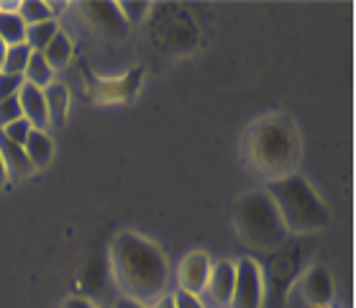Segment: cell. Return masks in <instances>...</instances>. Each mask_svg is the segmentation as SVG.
Wrapping results in <instances>:
<instances>
[{"instance_id":"8992f818","label":"cell","mask_w":356,"mask_h":308,"mask_svg":"<svg viewBox=\"0 0 356 308\" xmlns=\"http://www.w3.org/2000/svg\"><path fill=\"white\" fill-rule=\"evenodd\" d=\"M234 283H236V265L228 260L216 262L211 268V277H208V285L202 291L200 298L208 300L211 308H228L231 303V295H234Z\"/></svg>"},{"instance_id":"d4e9b609","label":"cell","mask_w":356,"mask_h":308,"mask_svg":"<svg viewBox=\"0 0 356 308\" xmlns=\"http://www.w3.org/2000/svg\"><path fill=\"white\" fill-rule=\"evenodd\" d=\"M62 308H95V306H92V300L80 298V295H74V298L65 300V306H62Z\"/></svg>"},{"instance_id":"44dd1931","label":"cell","mask_w":356,"mask_h":308,"mask_svg":"<svg viewBox=\"0 0 356 308\" xmlns=\"http://www.w3.org/2000/svg\"><path fill=\"white\" fill-rule=\"evenodd\" d=\"M21 116H24V114H21L18 95L0 100V129H3V126H8V123H13L16 118H21Z\"/></svg>"},{"instance_id":"83f0119b","label":"cell","mask_w":356,"mask_h":308,"mask_svg":"<svg viewBox=\"0 0 356 308\" xmlns=\"http://www.w3.org/2000/svg\"><path fill=\"white\" fill-rule=\"evenodd\" d=\"M8 180V172H6V164H3V160H0V185Z\"/></svg>"},{"instance_id":"603a6c76","label":"cell","mask_w":356,"mask_h":308,"mask_svg":"<svg viewBox=\"0 0 356 308\" xmlns=\"http://www.w3.org/2000/svg\"><path fill=\"white\" fill-rule=\"evenodd\" d=\"M24 85V75H8V72H0V100L6 98L18 95V90Z\"/></svg>"},{"instance_id":"7402d4cb","label":"cell","mask_w":356,"mask_h":308,"mask_svg":"<svg viewBox=\"0 0 356 308\" xmlns=\"http://www.w3.org/2000/svg\"><path fill=\"white\" fill-rule=\"evenodd\" d=\"M118 10H121V16L126 18V24H136V21L144 18L146 10H149V3H144V0H138V3L123 0V3H118Z\"/></svg>"},{"instance_id":"3957f363","label":"cell","mask_w":356,"mask_h":308,"mask_svg":"<svg viewBox=\"0 0 356 308\" xmlns=\"http://www.w3.org/2000/svg\"><path fill=\"white\" fill-rule=\"evenodd\" d=\"M267 195L275 203L277 213L282 219L287 231L295 234H310L328 224V208L316 195L310 183L302 175L292 172L287 178L272 180Z\"/></svg>"},{"instance_id":"e0dca14e","label":"cell","mask_w":356,"mask_h":308,"mask_svg":"<svg viewBox=\"0 0 356 308\" xmlns=\"http://www.w3.org/2000/svg\"><path fill=\"white\" fill-rule=\"evenodd\" d=\"M59 31L57 18H49V21H41V24H31L26 26V41L31 47V52H44L47 44L54 39V33Z\"/></svg>"},{"instance_id":"30bf717a","label":"cell","mask_w":356,"mask_h":308,"mask_svg":"<svg viewBox=\"0 0 356 308\" xmlns=\"http://www.w3.org/2000/svg\"><path fill=\"white\" fill-rule=\"evenodd\" d=\"M302 295L313 308H325L331 303L333 295V283L331 275L323 268H313L302 280Z\"/></svg>"},{"instance_id":"d6986e66","label":"cell","mask_w":356,"mask_h":308,"mask_svg":"<svg viewBox=\"0 0 356 308\" xmlns=\"http://www.w3.org/2000/svg\"><path fill=\"white\" fill-rule=\"evenodd\" d=\"M16 13L24 18L26 26L41 24V21H49V18H57L54 16V8L49 6L47 0H21Z\"/></svg>"},{"instance_id":"9a60e30c","label":"cell","mask_w":356,"mask_h":308,"mask_svg":"<svg viewBox=\"0 0 356 308\" xmlns=\"http://www.w3.org/2000/svg\"><path fill=\"white\" fill-rule=\"evenodd\" d=\"M0 41L6 47H16L26 41V24L16 10H0Z\"/></svg>"},{"instance_id":"4fadbf2b","label":"cell","mask_w":356,"mask_h":308,"mask_svg":"<svg viewBox=\"0 0 356 308\" xmlns=\"http://www.w3.org/2000/svg\"><path fill=\"white\" fill-rule=\"evenodd\" d=\"M0 160H3V164H6L8 178H24V175L31 172V164H29V160H26L24 146L8 141L3 134H0Z\"/></svg>"},{"instance_id":"52a82bcc","label":"cell","mask_w":356,"mask_h":308,"mask_svg":"<svg viewBox=\"0 0 356 308\" xmlns=\"http://www.w3.org/2000/svg\"><path fill=\"white\" fill-rule=\"evenodd\" d=\"M82 13L92 24V29L106 36H123L129 31V24L118 10V3H82Z\"/></svg>"},{"instance_id":"484cf974","label":"cell","mask_w":356,"mask_h":308,"mask_svg":"<svg viewBox=\"0 0 356 308\" xmlns=\"http://www.w3.org/2000/svg\"><path fill=\"white\" fill-rule=\"evenodd\" d=\"M149 308H175V298H172L170 293H164L162 298H156Z\"/></svg>"},{"instance_id":"ba28073f","label":"cell","mask_w":356,"mask_h":308,"mask_svg":"<svg viewBox=\"0 0 356 308\" xmlns=\"http://www.w3.org/2000/svg\"><path fill=\"white\" fill-rule=\"evenodd\" d=\"M213 262L205 252H193L187 254L182 265H179V291L195 293V295H202L205 285H208V277H211Z\"/></svg>"},{"instance_id":"7a4b0ae2","label":"cell","mask_w":356,"mask_h":308,"mask_svg":"<svg viewBox=\"0 0 356 308\" xmlns=\"http://www.w3.org/2000/svg\"><path fill=\"white\" fill-rule=\"evenodd\" d=\"M246 157L251 167L272 180L287 178L300 162V137L290 118L267 116L251 126L246 137Z\"/></svg>"},{"instance_id":"277c9868","label":"cell","mask_w":356,"mask_h":308,"mask_svg":"<svg viewBox=\"0 0 356 308\" xmlns=\"http://www.w3.org/2000/svg\"><path fill=\"white\" fill-rule=\"evenodd\" d=\"M234 221L238 234L251 247H259V249H277L287 236V229H284L267 190H254V193L241 195L236 203Z\"/></svg>"},{"instance_id":"5b68a950","label":"cell","mask_w":356,"mask_h":308,"mask_svg":"<svg viewBox=\"0 0 356 308\" xmlns=\"http://www.w3.org/2000/svg\"><path fill=\"white\" fill-rule=\"evenodd\" d=\"M261 300H264L261 270L254 260L243 257L236 262V283L228 308H261Z\"/></svg>"},{"instance_id":"6da1fadb","label":"cell","mask_w":356,"mask_h":308,"mask_svg":"<svg viewBox=\"0 0 356 308\" xmlns=\"http://www.w3.org/2000/svg\"><path fill=\"white\" fill-rule=\"evenodd\" d=\"M111 270L123 291V298L144 306H152L156 298H162L170 285V265L164 252L134 231L115 236L111 247Z\"/></svg>"},{"instance_id":"f546056e","label":"cell","mask_w":356,"mask_h":308,"mask_svg":"<svg viewBox=\"0 0 356 308\" xmlns=\"http://www.w3.org/2000/svg\"><path fill=\"white\" fill-rule=\"evenodd\" d=\"M97 308H108V306H97Z\"/></svg>"},{"instance_id":"2e32d148","label":"cell","mask_w":356,"mask_h":308,"mask_svg":"<svg viewBox=\"0 0 356 308\" xmlns=\"http://www.w3.org/2000/svg\"><path fill=\"white\" fill-rule=\"evenodd\" d=\"M24 82L39 90H44L47 85L54 82V70L47 65V59L41 57V52H33L31 59H29V65L24 70Z\"/></svg>"},{"instance_id":"f1b7e54d","label":"cell","mask_w":356,"mask_h":308,"mask_svg":"<svg viewBox=\"0 0 356 308\" xmlns=\"http://www.w3.org/2000/svg\"><path fill=\"white\" fill-rule=\"evenodd\" d=\"M3 54H6V44L0 41V59H3Z\"/></svg>"},{"instance_id":"9c48e42d","label":"cell","mask_w":356,"mask_h":308,"mask_svg":"<svg viewBox=\"0 0 356 308\" xmlns=\"http://www.w3.org/2000/svg\"><path fill=\"white\" fill-rule=\"evenodd\" d=\"M18 103H21V114L33 129L44 131V126H49L47 116V103H44V90L33 88V85H21L18 90Z\"/></svg>"},{"instance_id":"8fae6325","label":"cell","mask_w":356,"mask_h":308,"mask_svg":"<svg viewBox=\"0 0 356 308\" xmlns=\"http://www.w3.org/2000/svg\"><path fill=\"white\" fill-rule=\"evenodd\" d=\"M24 152H26V160L31 164V170H41V167H47L51 162V157H54V141L49 139L47 131H39L33 129L29 134L24 144Z\"/></svg>"},{"instance_id":"ac0fdd59","label":"cell","mask_w":356,"mask_h":308,"mask_svg":"<svg viewBox=\"0 0 356 308\" xmlns=\"http://www.w3.org/2000/svg\"><path fill=\"white\" fill-rule=\"evenodd\" d=\"M31 47L29 44H16V47H6V54L0 59V72L8 75H24L29 59H31Z\"/></svg>"},{"instance_id":"7c38bea8","label":"cell","mask_w":356,"mask_h":308,"mask_svg":"<svg viewBox=\"0 0 356 308\" xmlns=\"http://www.w3.org/2000/svg\"><path fill=\"white\" fill-rule=\"evenodd\" d=\"M44 103H47L49 123L62 126L67 118V111H70V93H67L65 85H59V82L47 85V88H44Z\"/></svg>"},{"instance_id":"ffe728a7","label":"cell","mask_w":356,"mask_h":308,"mask_svg":"<svg viewBox=\"0 0 356 308\" xmlns=\"http://www.w3.org/2000/svg\"><path fill=\"white\" fill-rule=\"evenodd\" d=\"M33 131V126L29 121H26L24 116L21 118H16L13 123H8V126H3L0 129V134L8 139V141H13V144H18V146H24L26 144V139H29V134Z\"/></svg>"},{"instance_id":"cb8c5ba5","label":"cell","mask_w":356,"mask_h":308,"mask_svg":"<svg viewBox=\"0 0 356 308\" xmlns=\"http://www.w3.org/2000/svg\"><path fill=\"white\" fill-rule=\"evenodd\" d=\"M175 308H208L205 306V300L200 295H195V293H187V291H177L175 295Z\"/></svg>"},{"instance_id":"4316f807","label":"cell","mask_w":356,"mask_h":308,"mask_svg":"<svg viewBox=\"0 0 356 308\" xmlns=\"http://www.w3.org/2000/svg\"><path fill=\"white\" fill-rule=\"evenodd\" d=\"M115 308H149V306H144V303H136V300L121 298L118 303H115Z\"/></svg>"},{"instance_id":"5bb4252c","label":"cell","mask_w":356,"mask_h":308,"mask_svg":"<svg viewBox=\"0 0 356 308\" xmlns=\"http://www.w3.org/2000/svg\"><path fill=\"white\" fill-rule=\"evenodd\" d=\"M41 57L47 59V65L51 67V70H62V67L70 62V57H72V39L59 29V31L54 33V39L47 44V49L41 52Z\"/></svg>"}]
</instances>
